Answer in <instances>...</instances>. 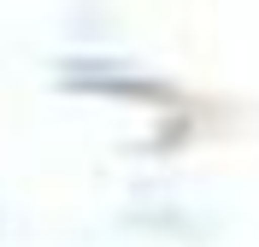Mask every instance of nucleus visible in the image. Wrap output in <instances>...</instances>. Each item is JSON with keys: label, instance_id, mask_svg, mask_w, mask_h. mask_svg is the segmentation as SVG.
Wrapping results in <instances>:
<instances>
[{"label": "nucleus", "instance_id": "nucleus-1", "mask_svg": "<svg viewBox=\"0 0 259 247\" xmlns=\"http://www.w3.org/2000/svg\"><path fill=\"white\" fill-rule=\"evenodd\" d=\"M71 88H95V94H136V100H159V82H136V71H112V65H65Z\"/></svg>", "mask_w": 259, "mask_h": 247}]
</instances>
